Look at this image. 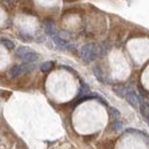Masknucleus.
<instances>
[{
    "label": "nucleus",
    "instance_id": "1",
    "mask_svg": "<svg viewBox=\"0 0 149 149\" xmlns=\"http://www.w3.org/2000/svg\"><path fill=\"white\" fill-rule=\"evenodd\" d=\"M15 54L18 58H21L23 61V63H34L39 58V55L34 50H32L29 47H24V46L18 47L16 49Z\"/></svg>",
    "mask_w": 149,
    "mask_h": 149
},
{
    "label": "nucleus",
    "instance_id": "7",
    "mask_svg": "<svg viewBox=\"0 0 149 149\" xmlns=\"http://www.w3.org/2000/svg\"><path fill=\"white\" fill-rule=\"evenodd\" d=\"M54 66V63L52 61H47V62H44L41 65H40V70L42 72H48L49 70H52V68Z\"/></svg>",
    "mask_w": 149,
    "mask_h": 149
},
{
    "label": "nucleus",
    "instance_id": "9",
    "mask_svg": "<svg viewBox=\"0 0 149 149\" xmlns=\"http://www.w3.org/2000/svg\"><path fill=\"white\" fill-rule=\"evenodd\" d=\"M1 44L2 46H5L7 49H14L15 48V44L9 40V39H6V38H1Z\"/></svg>",
    "mask_w": 149,
    "mask_h": 149
},
{
    "label": "nucleus",
    "instance_id": "12",
    "mask_svg": "<svg viewBox=\"0 0 149 149\" xmlns=\"http://www.w3.org/2000/svg\"><path fill=\"white\" fill-rule=\"evenodd\" d=\"M19 37H21L22 39H24V40H30V39H31V37H30V36H29L28 33H25V32L23 33L22 31L19 32Z\"/></svg>",
    "mask_w": 149,
    "mask_h": 149
},
{
    "label": "nucleus",
    "instance_id": "3",
    "mask_svg": "<svg viewBox=\"0 0 149 149\" xmlns=\"http://www.w3.org/2000/svg\"><path fill=\"white\" fill-rule=\"evenodd\" d=\"M34 66H36L34 63H22V64L14 65V66L10 69V71H9V76H10V78H17V77H19L22 73L33 70Z\"/></svg>",
    "mask_w": 149,
    "mask_h": 149
},
{
    "label": "nucleus",
    "instance_id": "5",
    "mask_svg": "<svg viewBox=\"0 0 149 149\" xmlns=\"http://www.w3.org/2000/svg\"><path fill=\"white\" fill-rule=\"evenodd\" d=\"M44 30L47 34H49L50 37L57 34V31H56V26L54 24V22L52 19H45L44 21Z\"/></svg>",
    "mask_w": 149,
    "mask_h": 149
},
{
    "label": "nucleus",
    "instance_id": "8",
    "mask_svg": "<svg viewBox=\"0 0 149 149\" xmlns=\"http://www.w3.org/2000/svg\"><path fill=\"white\" fill-rule=\"evenodd\" d=\"M123 121H121V119H113V121H112V130L113 131H116V132H119V131H121L123 130Z\"/></svg>",
    "mask_w": 149,
    "mask_h": 149
},
{
    "label": "nucleus",
    "instance_id": "6",
    "mask_svg": "<svg viewBox=\"0 0 149 149\" xmlns=\"http://www.w3.org/2000/svg\"><path fill=\"white\" fill-rule=\"evenodd\" d=\"M52 39H53V42L58 47V48H61V49H66V47H68V45L70 44V42H68L64 38H62L61 36H58V34H55V36H53L52 37Z\"/></svg>",
    "mask_w": 149,
    "mask_h": 149
},
{
    "label": "nucleus",
    "instance_id": "10",
    "mask_svg": "<svg viewBox=\"0 0 149 149\" xmlns=\"http://www.w3.org/2000/svg\"><path fill=\"white\" fill-rule=\"evenodd\" d=\"M108 109H109L110 115L113 117V119H120V112H119L116 108H113V107H108Z\"/></svg>",
    "mask_w": 149,
    "mask_h": 149
},
{
    "label": "nucleus",
    "instance_id": "4",
    "mask_svg": "<svg viewBox=\"0 0 149 149\" xmlns=\"http://www.w3.org/2000/svg\"><path fill=\"white\" fill-rule=\"evenodd\" d=\"M124 96H125L126 101L132 107H135V108L140 107V96L135 93L134 89H132V88H124Z\"/></svg>",
    "mask_w": 149,
    "mask_h": 149
},
{
    "label": "nucleus",
    "instance_id": "2",
    "mask_svg": "<svg viewBox=\"0 0 149 149\" xmlns=\"http://www.w3.org/2000/svg\"><path fill=\"white\" fill-rule=\"evenodd\" d=\"M79 56L86 63H91V62L95 61L97 54H96L94 45L93 44H85L84 46H81L79 49Z\"/></svg>",
    "mask_w": 149,
    "mask_h": 149
},
{
    "label": "nucleus",
    "instance_id": "13",
    "mask_svg": "<svg viewBox=\"0 0 149 149\" xmlns=\"http://www.w3.org/2000/svg\"><path fill=\"white\" fill-rule=\"evenodd\" d=\"M62 68L63 69H66V70H69V71H71L72 73H76V71L72 69V68H70V66H68V65H62Z\"/></svg>",
    "mask_w": 149,
    "mask_h": 149
},
{
    "label": "nucleus",
    "instance_id": "11",
    "mask_svg": "<svg viewBox=\"0 0 149 149\" xmlns=\"http://www.w3.org/2000/svg\"><path fill=\"white\" fill-rule=\"evenodd\" d=\"M93 72H94V76L101 81V83H104V80H103V77H102V73H101V70H100V68L99 66H95L94 68V70H93Z\"/></svg>",
    "mask_w": 149,
    "mask_h": 149
}]
</instances>
